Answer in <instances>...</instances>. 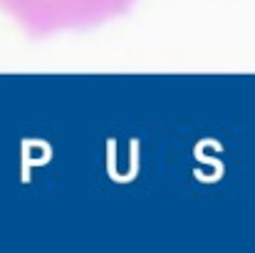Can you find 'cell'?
Here are the masks:
<instances>
[{
	"instance_id": "6da1fadb",
	"label": "cell",
	"mask_w": 255,
	"mask_h": 253,
	"mask_svg": "<svg viewBox=\"0 0 255 253\" xmlns=\"http://www.w3.org/2000/svg\"><path fill=\"white\" fill-rule=\"evenodd\" d=\"M131 0H0V10L32 32L82 27L119 12Z\"/></svg>"
}]
</instances>
